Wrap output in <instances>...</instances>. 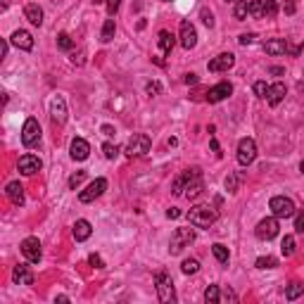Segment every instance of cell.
I'll use <instances>...</instances> for the list:
<instances>
[{
	"instance_id": "obj_34",
	"label": "cell",
	"mask_w": 304,
	"mask_h": 304,
	"mask_svg": "<svg viewBox=\"0 0 304 304\" xmlns=\"http://www.w3.org/2000/svg\"><path fill=\"white\" fill-rule=\"evenodd\" d=\"M250 17L264 19V0H252L250 2Z\"/></svg>"
},
{
	"instance_id": "obj_7",
	"label": "cell",
	"mask_w": 304,
	"mask_h": 304,
	"mask_svg": "<svg viewBox=\"0 0 304 304\" xmlns=\"http://www.w3.org/2000/svg\"><path fill=\"white\" fill-rule=\"evenodd\" d=\"M22 143H24V147H36L38 143H41V124H38V119L29 117V119L24 122V129H22Z\"/></svg>"
},
{
	"instance_id": "obj_46",
	"label": "cell",
	"mask_w": 304,
	"mask_h": 304,
	"mask_svg": "<svg viewBox=\"0 0 304 304\" xmlns=\"http://www.w3.org/2000/svg\"><path fill=\"white\" fill-rule=\"evenodd\" d=\"M295 10H297L295 0H285V2H283V12L285 14H295Z\"/></svg>"
},
{
	"instance_id": "obj_17",
	"label": "cell",
	"mask_w": 304,
	"mask_h": 304,
	"mask_svg": "<svg viewBox=\"0 0 304 304\" xmlns=\"http://www.w3.org/2000/svg\"><path fill=\"white\" fill-rule=\"evenodd\" d=\"M69 152H72L74 162H84L90 155V145H88V140H84V138H74L72 145H69Z\"/></svg>"
},
{
	"instance_id": "obj_27",
	"label": "cell",
	"mask_w": 304,
	"mask_h": 304,
	"mask_svg": "<svg viewBox=\"0 0 304 304\" xmlns=\"http://www.w3.org/2000/svg\"><path fill=\"white\" fill-rule=\"evenodd\" d=\"M304 295V285L302 283H290L288 288H285V300L288 302H295L297 297H302Z\"/></svg>"
},
{
	"instance_id": "obj_41",
	"label": "cell",
	"mask_w": 304,
	"mask_h": 304,
	"mask_svg": "<svg viewBox=\"0 0 304 304\" xmlns=\"http://www.w3.org/2000/svg\"><path fill=\"white\" fill-rule=\"evenodd\" d=\"M200 17H202V22H205V26H207V29H212V26H214V14H212V10H207V7H202V12H200Z\"/></svg>"
},
{
	"instance_id": "obj_25",
	"label": "cell",
	"mask_w": 304,
	"mask_h": 304,
	"mask_svg": "<svg viewBox=\"0 0 304 304\" xmlns=\"http://www.w3.org/2000/svg\"><path fill=\"white\" fill-rule=\"evenodd\" d=\"M157 43H159V50L164 52V55H171V50H174V36H171L169 31H159V36H157Z\"/></svg>"
},
{
	"instance_id": "obj_5",
	"label": "cell",
	"mask_w": 304,
	"mask_h": 304,
	"mask_svg": "<svg viewBox=\"0 0 304 304\" xmlns=\"http://www.w3.org/2000/svg\"><path fill=\"white\" fill-rule=\"evenodd\" d=\"M268 209L273 212V217H276V219H290V217H295V202H292L290 197H285V195H276V197H271Z\"/></svg>"
},
{
	"instance_id": "obj_13",
	"label": "cell",
	"mask_w": 304,
	"mask_h": 304,
	"mask_svg": "<svg viewBox=\"0 0 304 304\" xmlns=\"http://www.w3.org/2000/svg\"><path fill=\"white\" fill-rule=\"evenodd\" d=\"M233 93V84L231 81H221V84L217 86H212L207 90V102H212V105H217V102H221V100H226V97H231Z\"/></svg>"
},
{
	"instance_id": "obj_39",
	"label": "cell",
	"mask_w": 304,
	"mask_h": 304,
	"mask_svg": "<svg viewBox=\"0 0 304 304\" xmlns=\"http://www.w3.org/2000/svg\"><path fill=\"white\" fill-rule=\"evenodd\" d=\"M57 48L60 50H72L74 48V41L69 38V34H60V36H57Z\"/></svg>"
},
{
	"instance_id": "obj_47",
	"label": "cell",
	"mask_w": 304,
	"mask_h": 304,
	"mask_svg": "<svg viewBox=\"0 0 304 304\" xmlns=\"http://www.w3.org/2000/svg\"><path fill=\"white\" fill-rule=\"evenodd\" d=\"M255 34H243V36L238 38V41H240V45H250V43H255Z\"/></svg>"
},
{
	"instance_id": "obj_21",
	"label": "cell",
	"mask_w": 304,
	"mask_h": 304,
	"mask_svg": "<svg viewBox=\"0 0 304 304\" xmlns=\"http://www.w3.org/2000/svg\"><path fill=\"white\" fill-rule=\"evenodd\" d=\"M5 195L10 197V202L12 205H24V185L19 181H12V183H7V188H5Z\"/></svg>"
},
{
	"instance_id": "obj_16",
	"label": "cell",
	"mask_w": 304,
	"mask_h": 304,
	"mask_svg": "<svg viewBox=\"0 0 304 304\" xmlns=\"http://www.w3.org/2000/svg\"><path fill=\"white\" fill-rule=\"evenodd\" d=\"M17 167H19V171H22L24 176H34L36 171H41L43 162H41V157H36V155H22Z\"/></svg>"
},
{
	"instance_id": "obj_52",
	"label": "cell",
	"mask_w": 304,
	"mask_h": 304,
	"mask_svg": "<svg viewBox=\"0 0 304 304\" xmlns=\"http://www.w3.org/2000/svg\"><path fill=\"white\" fill-rule=\"evenodd\" d=\"M209 145H212V150H214V152H217V155H219V157H221V147H219V143H217V138H214V135H212V140H209Z\"/></svg>"
},
{
	"instance_id": "obj_23",
	"label": "cell",
	"mask_w": 304,
	"mask_h": 304,
	"mask_svg": "<svg viewBox=\"0 0 304 304\" xmlns=\"http://www.w3.org/2000/svg\"><path fill=\"white\" fill-rule=\"evenodd\" d=\"M12 278H14V283H17V285H34V273L29 271V266H26V264L14 266Z\"/></svg>"
},
{
	"instance_id": "obj_15",
	"label": "cell",
	"mask_w": 304,
	"mask_h": 304,
	"mask_svg": "<svg viewBox=\"0 0 304 304\" xmlns=\"http://www.w3.org/2000/svg\"><path fill=\"white\" fill-rule=\"evenodd\" d=\"M181 45L185 50H193L197 45V31H195L193 22H188V19L181 22Z\"/></svg>"
},
{
	"instance_id": "obj_45",
	"label": "cell",
	"mask_w": 304,
	"mask_h": 304,
	"mask_svg": "<svg viewBox=\"0 0 304 304\" xmlns=\"http://www.w3.org/2000/svg\"><path fill=\"white\" fill-rule=\"evenodd\" d=\"M295 231L297 233H304V209L295 217Z\"/></svg>"
},
{
	"instance_id": "obj_19",
	"label": "cell",
	"mask_w": 304,
	"mask_h": 304,
	"mask_svg": "<svg viewBox=\"0 0 304 304\" xmlns=\"http://www.w3.org/2000/svg\"><path fill=\"white\" fill-rule=\"evenodd\" d=\"M10 41H12V45H14V48L26 50V52H29L31 48H34V36H31L29 31H24V29H17V31L12 34V38H10Z\"/></svg>"
},
{
	"instance_id": "obj_11",
	"label": "cell",
	"mask_w": 304,
	"mask_h": 304,
	"mask_svg": "<svg viewBox=\"0 0 304 304\" xmlns=\"http://www.w3.org/2000/svg\"><path fill=\"white\" fill-rule=\"evenodd\" d=\"M107 190V178H95L93 183H88V188L86 190H81L79 193V200L84 202V205H88V202H95L100 195Z\"/></svg>"
},
{
	"instance_id": "obj_53",
	"label": "cell",
	"mask_w": 304,
	"mask_h": 304,
	"mask_svg": "<svg viewBox=\"0 0 304 304\" xmlns=\"http://www.w3.org/2000/svg\"><path fill=\"white\" fill-rule=\"evenodd\" d=\"M0 50H2V52H0V55H2V57H5V55H7V41H2V43H0Z\"/></svg>"
},
{
	"instance_id": "obj_51",
	"label": "cell",
	"mask_w": 304,
	"mask_h": 304,
	"mask_svg": "<svg viewBox=\"0 0 304 304\" xmlns=\"http://www.w3.org/2000/svg\"><path fill=\"white\" fill-rule=\"evenodd\" d=\"M268 74H273V76H283L285 69H283V67H268Z\"/></svg>"
},
{
	"instance_id": "obj_31",
	"label": "cell",
	"mask_w": 304,
	"mask_h": 304,
	"mask_svg": "<svg viewBox=\"0 0 304 304\" xmlns=\"http://www.w3.org/2000/svg\"><path fill=\"white\" fill-rule=\"evenodd\" d=\"M280 255L283 257L295 255V238H292V235H285V238H283V243H280Z\"/></svg>"
},
{
	"instance_id": "obj_22",
	"label": "cell",
	"mask_w": 304,
	"mask_h": 304,
	"mask_svg": "<svg viewBox=\"0 0 304 304\" xmlns=\"http://www.w3.org/2000/svg\"><path fill=\"white\" fill-rule=\"evenodd\" d=\"M264 52L266 55H285L288 52V41L285 38H271V41H266L264 43Z\"/></svg>"
},
{
	"instance_id": "obj_43",
	"label": "cell",
	"mask_w": 304,
	"mask_h": 304,
	"mask_svg": "<svg viewBox=\"0 0 304 304\" xmlns=\"http://www.w3.org/2000/svg\"><path fill=\"white\" fill-rule=\"evenodd\" d=\"M147 95H159L162 93V86H159V81H150V84L145 86Z\"/></svg>"
},
{
	"instance_id": "obj_6",
	"label": "cell",
	"mask_w": 304,
	"mask_h": 304,
	"mask_svg": "<svg viewBox=\"0 0 304 304\" xmlns=\"http://www.w3.org/2000/svg\"><path fill=\"white\" fill-rule=\"evenodd\" d=\"M150 147H152V140L145 133H133L131 140L126 143V155L129 157H143L150 152Z\"/></svg>"
},
{
	"instance_id": "obj_40",
	"label": "cell",
	"mask_w": 304,
	"mask_h": 304,
	"mask_svg": "<svg viewBox=\"0 0 304 304\" xmlns=\"http://www.w3.org/2000/svg\"><path fill=\"white\" fill-rule=\"evenodd\" d=\"M102 152H105V157H107V159H117V157H119V147L114 145V143H105V145H102Z\"/></svg>"
},
{
	"instance_id": "obj_50",
	"label": "cell",
	"mask_w": 304,
	"mask_h": 304,
	"mask_svg": "<svg viewBox=\"0 0 304 304\" xmlns=\"http://www.w3.org/2000/svg\"><path fill=\"white\" fill-rule=\"evenodd\" d=\"M181 217V212L176 207H171V209H167V219H178Z\"/></svg>"
},
{
	"instance_id": "obj_1",
	"label": "cell",
	"mask_w": 304,
	"mask_h": 304,
	"mask_svg": "<svg viewBox=\"0 0 304 304\" xmlns=\"http://www.w3.org/2000/svg\"><path fill=\"white\" fill-rule=\"evenodd\" d=\"M217 219H219V212L214 207H209V205H195L188 212V221L195 228H209V226L217 223Z\"/></svg>"
},
{
	"instance_id": "obj_8",
	"label": "cell",
	"mask_w": 304,
	"mask_h": 304,
	"mask_svg": "<svg viewBox=\"0 0 304 304\" xmlns=\"http://www.w3.org/2000/svg\"><path fill=\"white\" fill-rule=\"evenodd\" d=\"M257 159V143L252 138H243L238 143V164L240 167H250Z\"/></svg>"
},
{
	"instance_id": "obj_29",
	"label": "cell",
	"mask_w": 304,
	"mask_h": 304,
	"mask_svg": "<svg viewBox=\"0 0 304 304\" xmlns=\"http://www.w3.org/2000/svg\"><path fill=\"white\" fill-rule=\"evenodd\" d=\"M233 14H235V19H238V22L247 19V14H250V2H247V0H238V2H235V10H233Z\"/></svg>"
},
{
	"instance_id": "obj_26",
	"label": "cell",
	"mask_w": 304,
	"mask_h": 304,
	"mask_svg": "<svg viewBox=\"0 0 304 304\" xmlns=\"http://www.w3.org/2000/svg\"><path fill=\"white\" fill-rule=\"evenodd\" d=\"M212 252H214V257H217V261L219 264H228V259H231V255H228V247L226 245H221V243H214L212 245Z\"/></svg>"
},
{
	"instance_id": "obj_24",
	"label": "cell",
	"mask_w": 304,
	"mask_h": 304,
	"mask_svg": "<svg viewBox=\"0 0 304 304\" xmlns=\"http://www.w3.org/2000/svg\"><path fill=\"white\" fill-rule=\"evenodd\" d=\"M24 17L34 26H41L43 24V7H41L38 2H29V5L24 7Z\"/></svg>"
},
{
	"instance_id": "obj_20",
	"label": "cell",
	"mask_w": 304,
	"mask_h": 304,
	"mask_svg": "<svg viewBox=\"0 0 304 304\" xmlns=\"http://www.w3.org/2000/svg\"><path fill=\"white\" fill-rule=\"evenodd\" d=\"M90 233H93V226H90V221H86V219H79L76 223H74V228H72V235H74V240H76V243L88 240V238H90Z\"/></svg>"
},
{
	"instance_id": "obj_32",
	"label": "cell",
	"mask_w": 304,
	"mask_h": 304,
	"mask_svg": "<svg viewBox=\"0 0 304 304\" xmlns=\"http://www.w3.org/2000/svg\"><path fill=\"white\" fill-rule=\"evenodd\" d=\"M255 266L257 268H261V271H264V268H276L278 266V259H276V257H259V259H257L255 261Z\"/></svg>"
},
{
	"instance_id": "obj_36",
	"label": "cell",
	"mask_w": 304,
	"mask_h": 304,
	"mask_svg": "<svg viewBox=\"0 0 304 304\" xmlns=\"http://www.w3.org/2000/svg\"><path fill=\"white\" fill-rule=\"evenodd\" d=\"M95 5H107V14L114 17L117 10H119V5H122V0H95Z\"/></svg>"
},
{
	"instance_id": "obj_44",
	"label": "cell",
	"mask_w": 304,
	"mask_h": 304,
	"mask_svg": "<svg viewBox=\"0 0 304 304\" xmlns=\"http://www.w3.org/2000/svg\"><path fill=\"white\" fill-rule=\"evenodd\" d=\"M88 264H90V266H95V268H105V261H102V257L95 255V252L88 257Z\"/></svg>"
},
{
	"instance_id": "obj_14",
	"label": "cell",
	"mask_w": 304,
	"mask_h": 304,
	"mask_svg": "<svg viewBox=\"0 0 304 304\" xmlns=\"http://www.w3.org/2000/svg\"><path fill=\"white\" fill-rule=\"evenodd\" d=\"M50 117L55 124H64L67 122V100L62 95H55L50 100Z\"/></svg>"
},
{
	"instance_id": "obj_42",
	"label": "cell",
	"mask_w": 304,
	"mask_h": 304,
	"mask_svg": "<svg viewBox=\"0 0 304 304\" xmlns=\"http://www.w3.org/2000/svg\"><path fill=\"white\" fill-rule=\"evenodd\" d=\"M266 93H268L266 81H257V84H255V95L257 97H266Z\"/></svg>"
},
{
	"instance_id": "obj_10",
	"label": "cell",
	"mask_w": 304,
	"mask_h": 304,
	"mask_svg": "<svg viewBox=\"0 0 304 304\" xmlns=\"http://www.w3.org/2000/svg\"><path fill=\"white\" fill-rule=\"evenodd\" d=\"M255 235L259 238V240H273V238L278 235V219H276V217L261 219L259 223H257Z\"/></svg>"
},
{
	"instance_id": "obj_2",
	"label": "cell",
	"mask_w": 304,
	"mask_h": 304,
	"mask_svg": "<svg viewBox=\"0 0 304 304\" xmlns=\"http://www.w3.org/2000/svg\"><path fill=\"white\" fill-rule=\"evenodd\" d=\"M183 178H185L183 195H185L188 200H197L200 195L205 193V181H202V169H200V167L185 169V171H183Z\"/></svg>"
},
{
	"instance_id": "obj_3",
	"label": "cell",
	"mask_w": 304,
	"mask_h": 304,
	"mask_svg": "<svg viewBox=\"0 0 304 304\" xmlns=\"http://www.w3.org/2000/svg\"><path fill=\"white\" fill-rule=\"evenodd\" d=\"M155 290H157L159 302H164V304L176 302V290H174V280H171L169 271H164V268H162V271L155 273Z\"/></svg>"
},
{
	"instance_id": "obj_55",
	"label": "cell",
	"mask_w": 304,
	"mask_h": 304,
	"mask_svg": "<svg viewBox=\"0 0 304 304\" xmlns=\"http://www.w3.org/2000/svg\"><path fill=\"white\" fill-rule=\"evenodd\" d=\"M300 171H302V174H304V159H302V164H300Z\"/></svg>"
},
{
	"instance_id": "obj_48",
	"label": "cell",
	"mask_w": 304,
	"mask_h": 304,
	"mask_svg": "<svg viewBox=\"0 0 304 304\" xmlns=\"http://www.w3.org/2000/svg\"><path fill=\"white\" fill-rule=\"evenodd\" d=\"M183 81H185V84L188 86H197V74H185V79H183Z\"/></svg>"
},
{
	"instance_id": "obj_54",
	"label": "cell",
	"mask_w": 304,
	"mask_h": 304,
	"mask_svg": "<svg viewBox=\"0 0 304 304\" xmlns=\"http://www.w3.org/2000/svg\"><path fill=\"white\" fill-rule=\"evenodd\" d=\"M297 90H300V93H304V81H300V84H297Z\"/></svg>"
},
{
	"instance_id": "obj_9",
	"label": "cell",
	"mask_w": 304,
	"mask_h": 304,
	"mask_svg": "<svg viewBox=\"0 0 304 304\" xmlns=\"http://www.w3.org/2000/svg\"><path fill=\"white\" fill-rule=\"evenodd\" d=\"M22 255L26 257V261L29 264H38L41 261V257H43V250H41V243H38V238H34V235H29V238H24L22 240Z\"/></svg>"
},
{
	"instance_id": "obj_28",
	"label": "cell",
	"mask_w": 304,
	"mask_h": 304,
	"mask_svg": "<svg viewBox=\"0 0 304 304\" xmlns=\"http://www.w3.org/2000/svg\"><path fill=\"white\" fill-rule=\"evenodd\" d=\"M114 31H117L114 19H105V24H102V34H100V41H102V43H110L112 38H114Z\"/></svg>"
},
{
	"instance_id": "obj_30",
	"label": "cell",
	"mask_w": 304,
	"mask_h": 304,
	"mask_svg": "<svg viewBox=\"0 0 304 304\" xmlns=\"http://www.w3.org/2000/svg\"><path fill=\"white\" fill-rule=\"evenodd\" d=\"M205 302H207V304H219L221 302L219 285H209L207 290H205Z\"/></svg>"
},
{
	"instance_id": "obj_49",
	"label": "cell",
	"mask_w": 304,
	"mask_h": 304,
	"mask_svg": "<svg viewBox=\"0 0 304 304\" xmlns=\"http://www.w3.org/2000/svg\"><path fill=\"white\" fill-rule=\"evenodd\" d=\"M100 131H102V135H107V138H112V135L117 133V131H114V126H110V124H105Z\"/></svg>"
},
{
	"instance_id": "obj_57",
	"label": "cell",
	"mask_w": 304,
	"mask_h": 304,
	"mask_svg": "<svg viewBox=\"0 0 304 304\" xmlns=\"http://www.w3.org/2000/svg\"><path fill=\"white\" fill-rule=\"evenodd\" d=\"M164 2H169V0H164Z\"/></svg>"
},
{
	"instance_id": "obj_18",
	"label": "cell",
	"mask_w": 304,
	"mask_h": 304,
	"mask_svg": "<svg viewBox=\"0 0 304 304\" xmlns=\"http://www.w3.org/2000/svg\"><path fill=\"white\" fill-rule=\"evenodd\" d=\"M285 95H288V88H285V84H273L268 86V93H266V102L271 105V107H278L280 102L285 100Z\"/></svg>"
},
{
	"instance_id": "obj_4",
	"label": "cell",
	"mask_w": 304,
	"mask_h": 304,
	"mask_svg": "<svg viewBox=\"0 0 304 304\" xmlns=\"http://www.w3.org/2000/svg\"><path fill=\"white\" fill-rule=\"evenodd\" d=\"M195 240V231L188 226V228H176L174 235L169 240V255H181L183 250Z\"/></svg>"
},
{
	"instance_id": "obj_12",
	"label": "cell",
	"mask_w": 304,
	"mask_h": 304,
	"mask_svg": "<svg viewBox=\"0 0 304 304\" xmlns=\"http://www.w3.org/2000/svg\"><path fill=\"white\" fill-rule=\"evenodd\" d=\"M233 64H235V55H233V52H221L214 60L207 62V69L212 74H221V72H228Z\"/></svg>"
},
{
	"instance_id": "obj_35",
	"label": "cell",
	"mask_w": 304,
	"mask_h": 304,
	"mask_svg": "<svg viewBox=\"0 0 304 304\" xmlns=\"http://www.w3.org/2000/svg\"><path fill=\"white\" fill-rule=\"evenodd\" d=\"M278 14V2L276 0H264V19H273Z\"/></svg>"
},
{
	"instance_id": "obj_33",
	"label": "cell",
	"mask_w": 304,
	"mask_h": 304,
	"mask_svg": "<svg viewBox=\"0 0 304 304\" xmlns=\"http://www.w3.org/2000/svg\"><path fill=\"white\" fill-rule=\"evenodd\" d=\"M181 271L185 273V276H193V273L200 271V261H197V259H183Z\"/></svg>"
},
{
	"instance_id": "obj_56",
	"label": "cell",
	"mask_w": 304,
	"mask_h": 304,
	"mask_svg": "<svg viewBox=\"0 0 304 304\" xmlns=\"http://www.w3.org/2000/svg\"><path fill=\"white\" fill-rule=\"evenodd\" d=\"M228 2H238V0H228Z\"/></svg>"
},
{
	"instance_id": "obj_38",
	"label": "cell",
	"mask_w": 304,
	"mask_h": 304,
	"mask_svg": "<svg viewBox=\"0 0 304 304\" xmlns=\"http://www.w3.org/2000/svg\"><path fill=\"white\" fill-rule=\"evenodd\" d=\"M84 181H86V171H76V174H72V176H69V188H72V190H76V188H79Z\"/></svg>"
},
{
	"instance_id": "obj_37",
	"label": "cell",
	"mask_w": 304,
	"mask_h": 304,
	"mask_svg": "<svg viewBox=\"0 0 304 304\" xmlns=\"http://www.w3.org/2000/svg\"><path fill=\"white\" fill-rule=\"evenodd\" d=\"M240 178H243V176H238V174H228V178H226V190H228V193H238V183H240Z\"/></svg>"
}]
</instances>
